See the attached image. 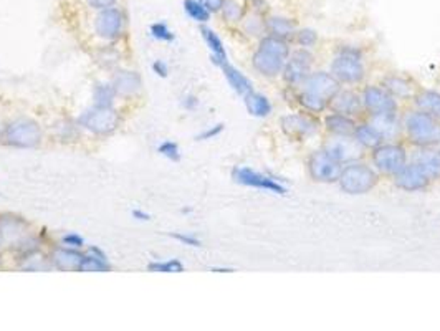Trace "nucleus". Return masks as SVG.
Returning <instances> with one entry per match:
<instances>
[{"label":"nucleus","mask_w":440,"mask_h":331,"mask_svg":"<svg viewBox=\"0 0 440 331\" xmlns=\"http://www.w3.org/2000/svg\"><path fill=\"white\" fill-rule=\"evenodd\" d=\"M339 92V81L330 73L316 72L308 75L300 93V103L311 113H321Z\"/></svg>","instance_id":"nucleus-1"},{"label":"nucleus","mask_w":440,"mask_h":331,"mask_svg":"<svg viewBox=\"0 0 440 331\" xmlns=\"http://www.w3.org/2000/svg\"><path fill=\"white\" fill-rule=\"evenodd\" d=\"M288 57H290V49L287 42L283 38L268 35L261 38L259 49L253 53V68L263 77H276L283 73Z\"/></svg>","instance_id":"nucleus-2"},{"label":"nucleus","mask_w":440,"mask_h":331,"mask_svg":"<svg viewBox=\"0 0 440 331\" xmlns=\"http://www.w3.org/2000/svg\"><path fill=\"white\" fill-rule=\"evenodd\" d=\"M339 186L344 192L352 196L366 194L378 183V174L374 169L370 166L359 164V163H348L341 169V174L338 177Z\"/></svg>","instance_id":"nucleus-3"},{"label":"nucleus","mask_w":440,"mask_h":331,"mask_svg":"<svg viewBox=\"0 0 440 331\" xmlns=\"http://www.w3.org/2000/svg\"><path fill=\"white\" fill-rule=\"evenodd\" d=\"M411 141L417 146H430L440 143V124L437 118L424 111L409 113L404 121Z\"/></svg>","instance_id":"nucleus-4"},{"label":"nucleus","mask_w":440,"mask_h":331,"mask_svg":"<svg viewBox=\"0 0 440 331\" xmlns=\"http://www.w3.org/2000/svg\"><path fill=\"white\" fill-rule=\"evenodd\" d=\"M331 73L338 81L358 83L364 77V66L361 52L351 47L341 49L331 63Z\"/></svg>","instance_id":"nucleus-5"},{"label":"nucleus","mask_w":440,"mask_h":331,"mask_svg":"<svg viewBox=\"0 0 440 331\" xmlns=\"http://www.w3.org/2000/svg\"><path fill=\"white\" fill-rule=\"evenodd\" d=\"M78 124L94 135H111L120 124V118L113 108L93 106L78 118Z\"/></svg>","instance_id":"nucleus-6"},{"label":"nucleus","mask_w":440,"mask_h":331,"mask_svg":"<svg viewBox=\"0 0 440 331\" xmlns=\"http://www.w3.org/2000/svg\"><path fill=\"white\" fill-rule=\"evenodd\" d=\"M42 140L40 126L31 120L14 121L5 128V141L7 144L15 148H35Z\"/></svg>","instance_id":"nucleus-7"},{"label":"nucleus","mask_w":440,"mask_h":331,"mask_svg":"<svg viewBox=\"0 0 440 331\" xmlns=\"http://www.w3.org/2000/svg\"><path fill=\"white\" fill-rule=\"evenodd\" d=\"M372 161L380 172L396 176L407 164V153L402 146L379 144L372 153Z\"/></svg>","instance_id":"nucleus-8"},{"label":"nucleus","mask_w":440,"mask_h":331,"mask_svg":"<svg viewBox=\"0 0 440 331\" xmlns=\"http://www.w3.org/2000/svg\"><path fill=\"white\" fill-rule=\"evenodd\" d=\"M341 163L333 159L324 151H316L310 156L308 161V171H310L311 179L318 181V183H333L338 181L341 174Z\"/></svg>","instance_id":"nucleus-9"},{"label":"nucleus","mask_w":440,"mask_h":331,"mask_svg":"<svg viewBox=\"0 0 440 331\" xmlns=\"http://www.w3.org/2000/svg\"><path fill=\"white\" fill-rule=\"evenodd\" d=\"M125 29V14L116 7H108L98 14L94 21V31L100 38L105 40H114L122 34Z\"/></svg>","instance_id":"nucleus-10"},{"label":"nucleus","mask_w":440,"mask_h":331,"mask_svg":"<svg viewBox=\"0 0 440 331\" xmlns=\"http://www.w3.org/2000/svg\"><path fill=\"white\" fill-rule=\"evenodd\" d=\"M323 151L341 164L354 163L363 155L361 153V144L356 140H351L350 135H336L335 137H331L324 144Z\"/></svg>","instance_id":"nucleus-11"},{"label":"nucleus","mask_w":440,"mask_h":331,"mask_svg":"<svg viewBox=\"0 0 440 331\" xmlns=\"http://www.w3.org/2000/svg\"><path fill=\"white\" fill-rule=\"evenodd\" d=\"M232 177L235 179V183L244 184V186L261 189V191L273 192V194H285V189L279 181L272 179L270 176H265L261 172L253 171L250 168H235L232 171Z\"/></svg>","instance_id":"nucleus-12"},{"label":"nucleus","mask_w":440,"mask_h":331,"mask_svg":"<svg viewBox=\"0 0 440 331\" xmlns=\"http://www.w3.org/2000/svg\"><path fill=\"white\" fill-rule=\"evenodd\" d=\"M363 105L366 106V109L372 116L398 111V103H396L394 96L386 88L383 90L379 86H366L364 88Z\"/></svg>","instance_id":"nucleus-13"},{"label":"nucleus","mask_w":440,"mask_h":331,"mask_svg":"<svg viewBox=\"0 0 440 331\" xmlns=\"http://www.w3.org/2000/svg\"><path fill=\"white\" fill-rule=\"evenodd\" d=\"M313 57L307 50H298L293 53L290 60H287V65L283 68V78L288 85H300L308 78L311 70Z\"/></svg>","instance_id":"nucleus-14"},{"label":"nucleus","mask_w":440,"mask_h":331,"mask_svg":"<svg viewBox=\"0 0 440 331\" xmlns=\"http://www.w3.org/2000/svg\"><path fill=\"white\" fill-rule=\"evenodd\" d=\"M427 184H429V176L415 163L406 164L396 174V186L407 192L422 191V189L427 187Z\"/></svg>","instance_id":"nucleus-15"},{"label":"nucleus","mask_w":440,"mask_h":331,"mask_svg":"<svg viewBox=\"0 0 440 331\" xmlns=\"http://www.w3.org/2000/svg\"><path fill=\"white\" fill-rule=\"evenodd\" d=\"M83 257H85V255L80 254L78 250H73V248L58 247L51 252L50 263L53 267H57L58 270L75 272V270H80Z\"/></svg>","instance_id":"nucleus-16"},{"label":"nucleus","mask_w":440,"mask_h":331,"mask_svg":"<svg viewBox=\"0 0 440 331\" xmlns=\"http://www.w3.org/2000/svg\"><path fill=\"white\" fill-rule=\"evenodd\" d=\"M281 128L285 129V133H288L293 137H303L307 135H313L316 126L308 118L298 116V114H290V116L281 118Z\"/></svg>","instance_id":"nucleus-17"},{"label":"nucleus","mask_w":440,"mask_h":331,"mask_svg":"<svg viewBox=\"0 0 440 331\" xmlns=\"http://www.w3.org/2000/svg\"><path fill=\"white\" fill-rule=\"evenodd\" d=\"M222 72H224L225 78H227L229 85L232 86V90L235 93H239L240 96H245V94H248L250 92H253V86H252V81L248 80L247 77H245L244 73L239 72V70L235 68V66H232L229 60L225 63H222L220 65Z\"/></svg>","instance_id":"nucleus-18"},{"label":"nucleus","mask_w":440,"mask_h":331,"mask_svg":"<svg viewBox=\"0 0 440 331\" xmlns=\"http://www.w3.org/2000/svg\"><path fill=\"white\" fill-rule=\"evenodd\" d=\"M113 86L120 96H131L141 90V77L136 72H120L114 77Z\"/></svg>","instance_id":"nucleus-19"},{"label":"nucleus","mask_w":440,"mask_h":331,"mask_svg":"<svg viewBox=\"0 0 440 331\" xmlns=\"http://www.w3.org/2000/svg\"><path fill=\"white\" fill-rule=\"evenodd\" d=\"M333 109L346 116H354L361 111V98L352 92H338L333 98Z\"/></svg>","instance_id":"nucleus-20"},{"label":"nucleus","mask_w":440,"mask_h":331,"mask_svg":"<svg viewBox=\"0 0 440 331\" xmlns=\"http://www.w3.org/2000/svg\"><path fill=\"white\" fill-rule=\"evenodd\" d=\"M372 126L380 133L383 140H396L400 135V124L396 113L376 114L372 116Z\"/></svg>","instance_id":"nucleus-21"},{"label":"nucleus","mask_w":440,"mask_h":331,"mask_svg":"<svg viewBox=\"0 0 440 331\" xmlns=\"http://www.w3.org/2000/svg\"><path fill=\"white\" fill-rule=\"evenodd\" d=\"M200 34L202 37H204L205 43H207L210 53H212V62L216 63L217 66H220L222 63L227 62V52H225L224 43H222L219 35L212 29H209V27H202Z\"/></svg>","instance_id":"nucleus-22"},{"label":"nucleus","mask_w":440,"mask_h":331,"mask_svg":"<svg viewBox=\"0 0 440 331\" xmlns=\"http://www.w3.org/2000/svg\"><path fill=\"white\" fill-rule=\"evenodd\" d=\"M244 100L245 106H247L248 113H250L252 116L265 118L272 113V103L265 94L250 92L248 94H245Z\"/></svg>","instance_id":"nucleus-23"},{"label":"nucleus","mask_w":440,"mask_h":331,"mask_svg":"<svg viewBox=\"0 0 440 331\" xmlns=\"http://www.w3.org/2000/svg\"><path fill=\"white\" fill-rule=\"evenodd\" d=\"M414 163L422 168L429 179L440 177V153L439 151H420L415 156Z\"/></svg>","instance_id":"nucleus-24"},{"label":"nucleus","mask_w":440,"mask_h":331,"mask_svg":"<svg viewBox=\"0 0 440 331\" xmlns=\"http://www.w3.org/2000/svg\"><path fill=\"white\" fill-rule=\"evenodd\" d=\"M324 126L328 128V131L335 133V135H351L354 131V121L350 116L341 113H331L328 114L324 120Z\"/></svg>","instance_id":"nucleus-25"},{"label":"nucleus","mask_w":440,"mask_h":331,"mask_svg":"<svg viewBox=\"0 0 440 331\" xmlns=\"http://www.w3.org/2000/svg\"><path fill=\"white\" fill-rule=\"evenodd\" d=\"M265 27H267V30L270 31V35H273V37L283 38V40L296 34V25L292 18L270 17L265 22Z\"/></svg>","instance_id":"nucleus-26"},{"label":"nucleus","mask_w":440,"mask_h":331,"mask_svg":"<svg viewBox=\"0 0 440 331\" xmlns=\"http://www.w3.org/2000/svg\"><path fill=\"white\" fill-rule=\"evenodd\" d=\"M354 140L364 148H378L383 143V136L372 124H361L352 131Z\"/></svg>","instance_id":"nucleus-27"},{"label":"nucleus","mask_w":440,"mask_h":331,"mask_svg":"<svg viewBox=\"0 0 440 331\" xmlns=\"http://www.w3.org/2000/svg\"><path fill=\"white\" fill-rule=\"evenodd\" d=\"M415 105L420 111L430 114L434 118H440V93L426 90L415 98Z\"/></svg>","instance_id":"nucleus-28"},{"label":"nucleus","mask_w":440,"mask_h":331,"mask_svg":"<svg viewBox=\"0 0 440 331\" xmlns=\"http://www.w3.org/2000/svg\"><path fill=\"white\" fill-rule=\"evenodd\" d=\"M94 106H101V108H113L114 98H116V90L109 83H100L94 86Z\"/></svg>","instance_id":"nucleus-29"},{"label":"nucleus","mask_w":440,"mask_h":331,"mask_svg":"<svg viewBox=\"0 0 440 331\" xmlns=\"http://www.w3.org/2000/svg\"><path fill=\"white\" fill-rule=\"evenodd\" d=\"M384 88H386L392 96L409 98L412 94L411 83L400 77H387L386 80H384Z\"/></svg>","instance_id":"nucleus-30"},{"label":"nucleus","mask_w":440,"mask_h":331,"mask_svg":"<svg viewBox=\"0 0 440 331\" xmlns=\"http://www.w3.org/2000/svg\"><path fill=\"white\" fill-rule=\"evenodd\" d=\"M184 10L187 12V15L192 21L199 23L209 22L210 14H212L200 0H184Z\"/></svg>","instance_id":"nucleus-31"},{"label":"nucleus","mask_w":440,"mask_h":331,"mask_svg":"<svg viewBox=\"0 0 440 331\" xmlns=\"http://www.w3.org/2000/svg\"><path fill=\"white\" fill-rule=\"evenodd\" d=\"M111 267L108 263V260L96 257V255L90 254L85 255L81 260L80 265V272H96V274H101V272H109Z\"/></svg>","instance_id":"nucleus-32"},{"label":"nucleus","mask_w":440,"mask_h":331,"mask_svg":"<svg viewBox=\"0 0 440 331\" xmlns=\"http://www.w3.org/2000/svg\"><path fill=\"white\" fill-rule=\"evenodd\" d=\"M149 272H159V274H181L184 272V265L181 260H164V262H151L148 265Z\"/></svg>","instance_id":"nucleus-33"},{"label":"nucleus","mask_w":440,"mask_h":331,"mask_svg":"<svg viewBox=\"0 0 440 331\" xmlns=\"http://www.w3.org/2000/svg\"><path fill=\"white\" fill-rule=\"evenodd\" d=\"M220 12L227 22H240L244 17V7L237 0H225Z\"/></svg>","instance_id":"nucleus-34"},{"label":"nucleus","mask_w":440,"mask_h":331,"mask_svg":"<svg viewBox=\"0 0 440 331\" xmlns=\"http://www.w3.org/2000/svg\"><path fill=\"white\" fill-rule=\"evenodd\" d=\"M157 153L164 157H168V159L174 161V163L181 161L179 146L174 143V141H164V143H161L159 146H157Z\"/></svg>","instance_id":"nucleus-35"},{"label":"nucleus","mask_w":440,"mask_h":331,"mask_svg":"<svg viewBox=\"0 0 440 331\" xmlns=\"http://www.w3.org/2000/svg\"><path fill=\"white\" fill-rule=\"evenodd\" d=\"M151 34H153V37L156 38V40H161V42L174 40V34L169 30V27L162 22L153 23V25H151Z\"/></svg>","instance_id":"nucleus-36"},{"label":"nucleus","mask_w":440,"mask_h":331,"mask_svg":"<svg viewBox=\"0 0 440 331\" xmlns=\"http://www.w3.org/2000/svg\"><path fill=\"white\" fill-rule=\"evenodd\" d=\"M318 40V35L315 34V30L305 29L298 31V43L301 47H313Z\"/></svg>","instance_id":"nucleus-37"},{"label":"nucleus","mask_w":440,"mask_h":331,"mask_svg":"<svg viewBox=\"0 0 440 331\" xmlns=\"http://www.w3.org/2000/svg\"><path fill=\"white\" fill-rule=\"evenodd\" d=\"M224 131V124L219 123V124H216V126H210V128L205 129L204 133H200L199 136L196 137V140H199V141H207V140H213V137H217L220 135V133Z\"/></svg>","instance_id":"nucleus-38"},{"label":"nucleus","mask_w":440,"mask_h":331,"mask_svg":"<svg viewBox=\"0 0 440 331\" xmlns=\"http://www.w3.org/2000/svg\"><path fill=\"white\" fill-rule=\"evenodd\" d=\"M62 242L65 243L66 247H70V248H81L83 246H85V239H83L81 235H78V234L63 235Z\"/></svg>","instance_id":"nucleus-39"},{"label":"nucleus","mask_w":440,"mask_h":331,"mask_svg":"<svg viewBox=\"0 0 440 331\" xmlns=\"http://www.w3.org/2000/svg\"><path fill=\"white\" fill-rule=\"evenodd\" d=\"M170 237L179 240L181 243H184V246H189V247H200L202 242L197 237H194V235H189V234H170Z\"/></svg>","instance_id":"nucleus-40"},{"label":"nucleus","mask_w":440,"mask_h":331,"mask_svg":"<svg viewBox=\"0 0 440 331\" xmlns=\"http://www.w3.org/2000/svg\"><path fill=\"white\" fill-rule=\"evenodd\" d=\"M153 70H154V73L159 75L161 78H166V77H168V73H169L168 65H166V63L162 62V60H156V62H154V63H153Z\"/></svg>","instance_id":"nucleus-41"},{"label":"nucleus","mask_w":440,"mask_h":331,"mask_svg":"<svg viewBox=\"0 0 440 331\" xmlns=\"http://www.w3.org/2000/svg\"><path fill=\"white\" fill-rule=\"evenodd\" d=\"M88 2L91 7H94V9L103 10V9H108V7H113L118 0H88Z\"/></svg>","instance_id":"nucleus-42"},{"label":"nucleus","mask_w":440,"mask_h":331,"mask_svg":"<svg viewBox=\"0 0 440 331\" xmlns=\"http://www.w3.org/2000/svg\"><path fill=\"white\" fill-rule=\"evenodd\" d=\"M200 2L204 3L210 12H219L222 9V5H224L225 0H200Z\"/></svg>","instance_id":"nucleus-43"},{"label":"nucleus","mask_w":440,"mask_h":331,"mask_svg":"<svg viewBox=\"0 0 440 331\" xmlns=\"http://www.w3.org/2000/svg\"><path fill=\"white\" fill-rule=\"evenodd\" d=\"M182 106H184L185 109H189V111H192V109H196L197 106H199V100H197L196 96H192V94H189V96H185L184 101H182Z\"/></svg>","instance_id":"nucleus-44"},{"label":"nucleus","mask_w":440,"mask_h":331,"mask_svg":"<svg viewBox=\"0 0 440 331\" xmlns=\"http://www.w3.org/2000/svg\"><path fill=\"white\" fill-rule=\"evenodd\" d=\"M131 214H133V217L136 220H149L151 219V215L148 214V212L140 211V209H134V211L131 212Z\"/></svg>","instance_id":"nucleus-45"},{"label":"nucleus","mask_w":440,"mask_h":331,"mask_svg":"<svg viewBox=\"0 0 440 331\" xmlns=\"http://www.w3.org/2000/svg\"><path fill=\"white\" fill-rule=\"evenodd\" d=\"M212 272H217V274H231V272H233L232 269H220V267H213Z\"/></svg>","instance_id":"nucleus-46"},{"label":"nucleus","mask_w":440,"mask_h":331,"mask_svg":"<svg viewBox=\"0 0 440 331\" xmlns=\"http://www.w3.org/2000/svg\"><path fill=\"white\" fill-rule=\"evenodd\" d=\"M2 240H3V237H2V232H0V243H2Z\"/></svg>","instance_id":"nucleus-47"},{"label":"nucleus","mask_w":440,"mask_h":331,"mask_svg":"<svg viewBox=\"0 0 440 331\" xmlns=\"http://www.w3.org/2000/svg\"><path fill=\"white\" fill-rule=\"evenodd\" d=\"M0 135H2V129H0Z\"/></svg>","instance_id":"nucleus-48"},{"label":"nucleus","mask_w":440,"mask_h":331,"mask_svg":"<svg viewBox=\"0 0 440 331\" xmlns=\"http://www.w3.org/2000/svg\"><path fill=\"white\" fill-rule=\"evenodd\" d=\"M439 153H440V151H439Z\"/></svg>","instance_id":"nucleus-49"}]
</instances>
